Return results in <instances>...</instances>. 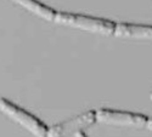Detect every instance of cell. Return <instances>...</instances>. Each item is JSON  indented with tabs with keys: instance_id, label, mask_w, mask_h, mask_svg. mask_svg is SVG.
Here are the masks:
<instances>
[{
	"instance_id": "2",
	"label": "cell",
	"mask_w": 152,
	"mask_h": 137,
	"mask_svg": "<svg viewBox=\"0 0 152 137\" xmlns=\"http://www.w3.org/2000/svg\"><path fill=\"white\" fill-rule=\"evenodd\" d=\"M55 22L72 28L101 34H115L116 29V23L110 20L86 15L68 14V12H57Z\"/></svg>"
},
{
	"instance_id": "7",
	"label": "cell",
	"mask_w": 152,
	"mask_h": 137,
	"mask_svg": "<svg viewBox=\"0 0 152 137\" xmlns=\"http://www.w3.org/2000/svg\"><path fill=\"white\" fill-rule=\"evenodd\" d=\"M151 131H152V118H148V120H147V125H146Z\"/></svg>"
},
{
	"instance_id": "1",
	"label": "cell",
	"mask_w": 152,
	"mask_h": 137,
	"mask_svg": "<svg viewBox=\"0 0 152 137\" xmlns=\"http://www.w3.org/2000/svg\"><path fill=\"white\" fill-rule=\"evenodd\" d=\"M0 113L6 115L10 120L15 121L35 137L48 136L49 126L43 120L5 97H0Z\"/></svg>"
},
{
	"instance_id": "4",
	"label": "cell",
	"mask_w": 152,
	"mask_h": 137,
	"mask_svg": "<svg viewBox=\"0 0 152 137\" xmlns=\"http://www.w3.org/2000/svg\"><path fill=\"white\" fill-rule=\"evenodd\" d=\"M97 121L96 119V112L89 110L77 117H73L66 121L58 123L56 125L49 128L46 137H68L71 135H77L78 132L83 131V129L93 125Z\"/></svg>"
},
{
	"instance_id": "5",
	"label": "cell",
	"mask_w": 152,
	"mask_h": 137,
	"mask_svg": "<svg viewBox=\"0 0 152 137\" xmlns=\"http://www.w3.org/2000/svg\"><path fill=\"white\" fill-rule=\"evenodd\" d=\"M115 34L132 39H152V26L118 23L116 24Z\"/></svg>"
},
{
	"instance_id": "9",
	"label": "cell",
	"mask_w": 152,
	"mask_h": 137,
	"mask_svg": "<svg viewBox=\"0 0 152 137\" xmlns=\"http://www.w3.org/2000/svg\"><path fill=\"white\" fill-rule=\"evenodd\" d=\"M151 98H152V94H151Z\"/></svg>"
},
{
	"instance_id": "6",
	"label": "cell",
	"mask_w": 152,
	"mask_h": 137,
	"mask_svg": "<svg viewBox=\"0 0 152 137\" xmlns=\"http://www.w3.org/2000/svg\"><path fill=\"white\" fill-rule=\"evenodd\" d=\"M10 1L20 5L21 7L31 12V14L37 15L38 17H40L45 21H55V17L57 15V11L43 4L39 0H10Z\"/></svg>"
},
{
	"instance_id": "8",
	"label": "cell",
	"mask_w": 152,
	"mask_h": 137,
	"mask_svg": "<svg viewBox=\"0 0 152 137\" xmlns=\"http://www.w3.org/2000/svg\"><path fill=\"white\" fill-rule=\"evenodd\" d=\"M75 137H88V136H86V135H85L83 131H80V132H78L77 135H75Z\"/></svg>"
},
{
	"instance_id": "3",
	"label": "cell",
	"mask_w": 152,
	"mask_h": 137,
	"mask_svg": "<svg viewBox=\"0 0 152 137\" xmlns=\"http://www.w3.org/2000/svg\"><path fill=\"white\" fill-rule=\"evenodd\" d=\"M96 119L108 125L115 126H130V128H142L147 125L148 118L144 114L133 113V112H124L116 109L102 108L96 110Z\"/></svg>"
}]
</instances>
